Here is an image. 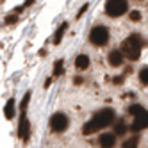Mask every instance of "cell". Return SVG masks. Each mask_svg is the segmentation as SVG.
I'll use <instances>...</instances> for the list:
<instances>
[{
  "label": "cell",
  "instance_id": "1",
  "mask_svg": "<svg viewBox=\"0 0 148 148\" xmlns=\"http://www.w3.org/2000/svg\"><path fill=\"white\" fill-rule=\"evenodd\" d=\"M114 111L112 109H102L100 112H97L93 116V120L89 123H86L82 127V134L84 136H89L93 132H97L100 129H105V127H109L112 121H114Z\"/></svg>",
  "mask_w": 148,
  "mask_h": 148
},
{
  "label": "cell",
  "instance_id": "2",
  "mask_svg": "<svg viewBox=\"0 0 148 148\" xmlns=\"http://www.w3.org/2000/svg\"><path fill=\"white\" fill-rule=\"evenodd\" d=\"M141 48H143V41H141V38L137 36V34L129 36V38L123 41V45H121L123 56H125L127 59H130V61H137V59H139Z\"/></svg>",
  "mask_w": 148,
  "mask_h": 148
},
{
  "label": "cell",
  "instance_id": "3",
  "mask_svg": "<svg viewBox=\"0 0 148 148\" xmlns=\"http://www.w3.org/2000/svg\"><path fill=\"white\" fill-rule=\"evenodd\" d=\"M127 9H129V4L125 0H107V4H105V13L112 18H118V16L125 14Z\"/></svg>",
  "mask_w": 148,
  "mask_h": 148
},
{
  "label": "cell",
  "instance_id": "4",
  "mask_svg": "<svg viewBox=\"0 0 148 148\" xmlns=\"http://www.w3.org/2000/svg\"><path fill=\"white\" fill-rule=\"evenodd\" d=\"M89 41L93 45H97V47H103L105 43L109 41V30L105 29V27H95L91 29V34H89Z\"/></svg>",
  "mask_w": 148,
  "mask_h": 148
},
{
  "label": "cell",
  "instance_id": "5",
  "mask_svg": "<svg viewBox=\"0 0 148 148\" xmlns=\"http://www.w3.org/2000/svg\"><path fill=\"white\" fill-rule=\"evenodd\" d=\"M66 127H68V118L64 114H62V112L52 114V118H50V129L52 130H54V132H64Z\"/></svg>",
  "mask_w": 148,
  "mask_h": 148
},
{
  "label": "cell",
  "instance_id": "6",
  "mask_svg": "<svg viewBox=\"0 0 148 148\" xmlns=\"http://www.w3.org/2000/svg\"><path fill=\"white\" fill-rule=\"evenodd\" d=\"M148 129V111H141L134 116V123H132V130H145Z\"/></svg>",
  "mask_w": 148,
  "mask_h": 148
},
{
  "label": "cell",
  "instance_id": "7",
  "mask_svg": "<svg viewBox=\"0 0 148 148\" xmlns=\"http://www.w3.org/2000/svg\"><path fill=\"white\" fill-rule=\"evenodd\" d=\"M29 132H30V123L27 120L25 112H22V116H20V123H18V136L22 141H27L29 139Z\"/></svg>",
  "mask_w": 148,
  "mask_h": 148
},
{
  "label": "cell",
  "instance_id": "8",
  "mask_svg": "<svg viewBox=\"0 0 148 148\" xmlns=\"http://www.w3.org/2000/svg\"><path fill=\"white\" fill-rule=\"evenodd\" d=\"M98 143H100V146H103V148H112V146L116 145V134H111V132L102 134L100 139H98Z\"/></svg>",
  "mask_w": 148,
  "mask_h": 148
},
{
  "label": "cell",
  "instance_id": "9",
  "mask_svg": "<svg viewBox=\"0 0 148 148\" xmlns=\"http://www.w3.org/2000/svg\"><path fill=\"white\" fill-rule=\"evenodd\" d=\"M123 52H120V50H112L111 54H109V64L111 66H114V68H118V66H121L123 64Z\"/></svg>",
  "mask_w": 148,
  "mask_h": 148
},
{
  "label": "cell",
  "instance_id": "10",
  "mask_svg": "<svg viewBox=\"0 0 148 148\" xmlns=\"http://www.w3.org/2000/svg\"><path fill=\"white\" fill-rule=\"evenodd\" d=\"M75 66H77V70H86V68L89 66V57L84 56V54H80V56L75 59Z\"/></svg>",
  "mask_w": 148,
  "mask_h": 148
},
{
  "label": "cell",
  "instance_id": "11",
  "mask_svg": "<svg viewBox=\"0 0 148 148\" xmlns=\"http://www.w3.org/2000/svg\"><path fill=\"white\" fill-rule=\"evenodd\" d=\"M66 29H68V23H61V27L56 30V34H54V45H59L61 43V39H62V36H64Z\"/></svg>",
  "mask_w": 148,
  "mask_h": 148
},
{
  "label": "cell",
  "instance_id": "12",
  "mask_svg": "<svg viewBox=\"0 0 148 148\" xmlns=\"http://www.w3.org/2000/svg\"><path fill=\"white\" fill-rule=\"evenodd\" d=\"M4 114H5V118H7V120H13V118H14V100H9V102L5 103Z\"/></svg>",
  "mask_w": 148,
  "mask_h": 148
},
{
  "label": "cell",
  "instance_id": "13",
  "mask_svg": "<svg viewBox=\"0 0 148 148\" xmlns=\"http://www.w3.org/2000/svg\"><path fill=\"white\" fill-rule=\"evenodd\" d=\"M62 73H64V62H62V59H61V61L56 62V66H54V75L56 77H61Z\"/></svg>",
  "mask_w": 148,
  "mask_h": 148
},
{
  "label": "cell",
  "instance_id": "14",
  "mask_svg": "<svg viewBox=\"0 0 148 148\" xmlns=\"http://www.w3.org/2000/svg\"><path fill=\"white\" fill-rule=\"evenodd\" d=\"M125 132H127V127H125V123H121V121H120L118 125L114 127V134H116V136H123Z\"/></svg>",
  "mask_w": 148,
  "mask_h": 148
},
{
  "label": "cell",
  "instance_id": "15",
  "mask_svg": "<svg viewBox=\"0 0 148 148\" xmlns=\"http://www.w3.org/2000/svg\"><path fill=\"white\" fill-rule=\"evenodd\" d=\"M29 100H30V93H25V97H23L22 103H20V111H22V112H25V109H27V103H29Z\"/></svg>",
  "mask_w": 148,
  "mask_h": 148
},
{
  "label": "cell",
  "instance_id": "16",
  "mask_svg": "<svg viewBox=\"0 0 148 148\" xmlns=\"http://www.w3.org/2000/svg\"><path fill=\"white\" fill-rule=\"evenodd\" d=\"M143 111V105H139V103H134V105H130V107H129V112L130 114H137V112H141Z\"/></svg>",
  "mask_w": 148,
  "mask_h": 148
},
{
  "label": "cell",
  "instance_id": "17",
  "mask_svg": "<svg viewBox=\"0 0 148 148\" xmlns=\"http://www.w3.org/2000/svg\"><path fill=\"white\" fill-rule=\"evenodd\" d=\"M139 80H141L143 84H148V68H143V70L139 71Z\"/></svg>",
  "mask_w": 148,
  "mask_h": 148
},
{
  "label": "cell",
  "instance_id": "18",
  "mask_svg": "<svg viewBox=\"0 0 148 148\" xmlns=\"http://www.w3.org/2000/svg\"><path fill=\"white\" fill-rule=\"evenodd\" d=\"M136 145H137V137H134V139H129V141H125V143H123L125 148H134Z\"/></svg>",
  "mask_w": 148,
  "mask_h": 148
},
{
  "label": "cell",
  "instance_id": "19",
  "mask_svg": "<svg viewBox=\"0 0 148 148\" xmlns=\"http://www.w3.org/2000/svg\"><path fill=\"white\" fill-rule=\"evenodd\" d=\"M130 20H132V22H139V20H141L139 11H132V13H130Z\"/></svg>",
  "mask_w": 148,
  "mask_h": 148
},
{
  "label": "cell",
  "instance_id": "20",
  "mask_svg": "<svg viewBox=\"0 0 148 148\" xmlns=\"http://www.w3.org/2000/svg\"><path fill=\"white\" fill-rule=\"evenodd\" d=\"M86 11H88V4H84V5L79 9V13H77V18H80V16H82L84 13H86Z\"/></svg>",
  "mask_w": 148,
  "mask_h": 148
},
{
  "label": "cell",
  "instance_id": "21",
  "mask_svg": "<svg viewBox=\"0 0 148 148\" xmlns=\"http://www.w3.org/2000/svg\"><path fill=\"white\" fill-rule=\"evenodd\" d=\"M5 22H7V23H13V22H16V16H9V18H5Z\"/></svg>",
  "mask_w": 148,
  "mask_h": 148
},
{
  "label": "cell",
  "instance_id": "22",
  "mask_svg": "<svg viewBox=\"0 0 148 148\" xmlns=\"http://www.w3.org/2000/svg\"><path fill=\"white\" fill-rule=\"evenodd\" d=\"M36 2V0H25V4H23V7H29V5H32Z\"/></svg>",
  "mask_w": 148,
  "mask_h": 148
}]
</instances>
